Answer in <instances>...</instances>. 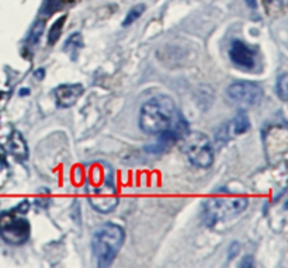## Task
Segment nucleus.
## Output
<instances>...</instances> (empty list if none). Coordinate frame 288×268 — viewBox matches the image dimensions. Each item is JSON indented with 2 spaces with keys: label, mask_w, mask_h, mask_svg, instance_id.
<instances>
[{
  "label": "nucleus",
  "mask_w": 288,
  "mask_h": 268,
  "mask_svg": "<svg viewBox=\"0 0 288 268\" xmlns=\"http://www.w3.org/2000/svg\"><path fill=\"white\" fill-rule=\"evenodd\" d=\"M177 143L189 162L198 169H208L214 163V147L206 134L198 131H186L177 139Z\"/></svg>",
  "instance_id": "5"
},
{
  "label": "nucleus",
  "mask_w": 288,
  "mask_h": 268,
  "mask_svg": "<svg viewBox=\"0 0 288 268\" xmlns=\"http://www.w3.org/2000/svg\"><path fill=\"white\" fill-rule=\"evenodd\" d=\"M288 74L283 73L277 79V83H276V91H277V96L281 98V101H287L288 98Z\"/></svg>",
  "instance_id": "16"
},
{
  "label": "nucleus",
  "mask_w": 288,
  "mask_h": 268,
  "mask_svg": "<svg viewBox=\"0 0 288 268\" xmlns=\"http://www.w3.org/2000/svg\"><path fill=\"white\" fill-rule=\"evenodd\" d=\"M66 17L62 16L58 18L57 21L52 24L50 30V34H48V44L50 45H54L59 38H61V34H62V28H64V24H65Z\"/></svg>",
  "instance_id": "13"
},
{
  "label": "nucleus",
  "mask_w": 288,
  "mask_h": 268,
  "mask_svg": "<svg viewBox=\"0 0 288 268\" xmlns=\"http://www.w3.org/2000/svg\"><path fill=\"white\" fill-rule=\"evenodd\" d=\"M8 149L10 152L17 156L21 160H27L28 157V147L25 143V139L20 132H13L11 136L8 139Z\"/></svg>",
  "instance_id": "11"
},
{
  "label": "nucleus",
  "mask_w": 288,
  "mask_h": 268,
  "mask_svg": "<svg viewBox=\"0 0 288 268\" xmlns=\"http://www.w3.org/2000/svg\"><path fill=\"white\" fill-rule=\"evenodd\" d=\"M145 8H146L145 4H137V6H134L132 8H130V11L127 13V16L124 18L123 27H130L131 24H134V23L144 14Z\"/></svg>",
  "instance_id": "14"
},
{
  "label": "nucleus",
  "mask_w": 288,
  "mask_h": 268,
  "mask_svg": "<svg viewBox=\"0 0 288 268\" xmlns=\"http://www.w3.org/2000/svg\"><path fill=\"white\" fill-rule=\"evenodd\" d=\"M263 4L269 14H279L286 8L287 0H263Z\"/></svg>",
  "instance_id": "15"
},
{
  "label": "nucleus",
  "mask_w": 288,
  "mask_h": 268,
  "mask_svg": "<svg viewBox=\"0 0 288 268\" xmlns=\"http://www.w3.org/2000/svg\"><path fill=\"white\" fill-rule=\"evenodd\" d=\"M125 232L113 222L103 223L91 237V252L99 267H108L123 247Z\"/></svg>",
  "instance_id": "4"
},
{
  "label": "nucleus",
  "mask_w": 288,
  "mask_h": 268,
  "mask_svg": "<svg viewBox=\"0 0 288 268\" xmlns=\"http://www.w3.org/2000/svg\"><path fill=\"white\" fill-rule=\"evenodd\" d=\"M255 266V260H253V257L252 256H246V257H243V261L239 264V267H253Z\"/></svg>",
  "instance_id": "18"
},
{
  "label": "nucleus",
  "mask_w": 288,
  "mask_h": 268,
  "mask_svg": "<svg viewBox=\"0 0 288 268\" xmlns=\"http://www.w3.org/2000/svg\"><path fill=\"white\" fill-rule=\"evenodd\" d=\"M229 58L233 65L240 69L250 70L256 65V52L250 45H247L245 41H232L229 48Z\"/></svg>",
  "instance_id": "8"
},
{
  "label": "nucleus",
  "mask_w": 288,
  "mask_h": 268,
  "mask_svg": "<svg viewBox=\"0 0 288 268\" xmlns=\"http://www.w3.org/2000/svg\"><path fill=\"white\" fill-rule=\"evenodd\" d=\"M83 48V38H82V34L80 33H74L72 34L65 42V47H64V51H65L66 54L71 57L72 61H74L76 58H77V54H79V51Z\"/></svg>",
  "instance_id": "12"
},
{
  "label": "nucleus",
  "mask_w": 288,
  "mask_h": 268,
  "mask_svg": "<svg viewBox=\"0 0 288 268\" xmlns=\"http://www.w3.org/2000/svg\"><path fill=\"white\" fill-rule=\"evenodd\" d=\"M247 205L249 200L243 195H232L229 193L213 195L203 203L201 218L207 228L214 229L238 218L240 213L246 211Z\"/></svg>",
  "instance_id": "3"
},
{
  "label": "nucleus",
  "mask_w": 288,
  "mask_h": 268,
  "mask_svg": "<svg viewBox=\"0 0 288 268\" xmlns=\"http://www.w3.org/2000/svg\"><path fill=\"white\" fill-rule=\"evenodd\" d=\"M187 122L179 114L176 103L170 96L159 94L149 98L140 110V128L149 135H159L166 131L176 130L184 134Z\"/></svg>",
  "instance_id": "1"
},
{
  "label": "nucleus",
  "mask_w": 288,
  "mask_h": 268,
  "mask_svg": "<svg viewBox=\"0 0 288 268\" xmlns=\"http://www.w3.org/2000/svg\"><path fill=\"white\" fill-rule=\"evenodd\" d=\"M226 98L239 107H253L263 98V89L253 81H235L226 89Z\"/></svg>",
  "instance_id": "7"
},
{
  "label": "nucleus",
  "mask_w": 288,
  "mask_h": 268,
  "mask_svg": "<svg viewBox=\"0 0 288 268\" xmlns=\"http://www.w3.org/2000/svg\"><path fill=\"white\" fill-rule=\"evenodd\" d=\"M245 1H246V4L250 8H256V6H257V3H256V0H245Z\"/></svg>",
  "instance_id": "19"
},
{
  "label": "nucleus",
  "mask_w": 288,
  "mask_h": 268,
  "mask_svg": "<svg viewBox=\"0 0 288 268\" xmlns=\"http://www.w3.org/2000/svg\"><path fill=\"white\" fill-rule=\"evenodd\" d=\"M35 76H38V77H44V70H38L37 73H35Z\"/></svg>",
  "instance_id": "20"
},
{
  "label": "nucleus",
  "mask_w": 288,
  "mask_h": 268,
  "mask_svg": "<svg viewBox=\"0 0 288 268\" xmlns=\"http://www.w3.org/2000/svg\"><path fill=\"white\" fill-rule=\"evenodd\" d=\"M44 28H45V21H44V20H38V21H35L33 27H31V31H30L28 41H30L31 44H37L38 40H40V37L42 35V33H44Z\"/></svg>",
  "instance_id": "17"
},
{
  "label": "nucleus",
  "mask_w": 288,
  "mask_h": 268,
  "mask_svg": "<svg viewBox=\"0 0 288 268\" xmlns=\"http://www.w3.org/2000/svg\"><path fill=\"white\" fill-rule=\"evenodd\" d=\"M250 128V121L247 118L245 111H239L238 114L233 117V120L229 121V124L225 127V134L228 138H235L242 134L247 132Z\"/></svg>",
  "instance_id": "10"
},
{
  "label": "nucleus",
  "mask_w": 288,
  "mask_h": 268,
  "mask_svg": "<svg viewBox=\"0 0 288 268\" xmlns=\"http://www.w3.org/2000/svg\"><path fill=\"white\" fill-rule=\"evenodd\" d=\"M84 93V87L80 83H66L61 84L54 90V96L58 107L69 108L77 103V100L82 97Z\"/></svg>",
  "instance_id": "9"
},
{
  "label": "nucleus",
  "mask_w": 288,
  "mask_h": 268,
  "mask_svg": "<svg viewBox=\"0 0 288 268\" xmlns=\"http://www.w3.org/2000/svg\"><path fill=\"white\" fill-rule=\"evenodd\" d=\"M27 206L20 211L17 206L11 211L0 213V236L4 242L14 246L24 244L31 235V225L25 218Z\"/></svg>",
  "instance_id": "6"
},
{
  "label": "nucleus",
  "mask_w": 288,
  "mask_h": 268,
  "mask_svg": "<svg viewBox=\"0 0 288 268\" xmlns=\"http://www.w3.org/2000/svg\"><path fill=\"white\" fill-rule=\"evenodd\" d=\"M84 190L91 208L100 213L113 212L120 202L114 171L107 163H91L87 167Z\"/></svg>",
  "instance_id": "2"
}]
</instances>
